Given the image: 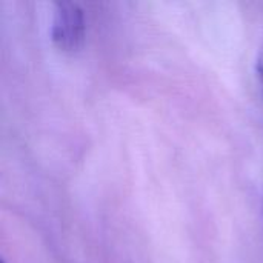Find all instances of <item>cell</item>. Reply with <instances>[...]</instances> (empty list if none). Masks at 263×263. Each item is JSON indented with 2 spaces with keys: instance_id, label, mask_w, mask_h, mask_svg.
<instances>
[{
  "instance_id": "2",
  "label": "cell",
  "mask_w": 263,
  "mask_h": 263,
  "mask_svg": "<svg viewBox=\"0 0 263 263\" xmlns=\"http://www.w3.org/2000/svg\"><path fill=\"white\" fill-rule=\"evenodd\" d=\"M257 74H259V79L263 85V43L260 46V51H259V55H257Z\"/></svg>"
},
{
  "instance_id": "3",
  "label": "cell",
  "mask_w": 263,
  "mask_h": 263,
  "mask_svg": "<svg viewBox=\"0 0 263 263\" xmlns=\"http://www.w3.org/2000/svg\"><path fill=\"white\" fill-rule=\"evenodd\" d=\"M2 263H6V262H5V260H2Z\"/></svg>"
},
{
  "instance_id": "1",
  "label": "cell",
  "mask_w": 263,
  "mask_h": 263,
  "mask_svg": "<svg viewBox=\"0 0 263 263\" xmlns=\"http://www.w3.org/2000/svg\"><path fill=\"white\" fill-rule=\"evenodd\" d=\"M85 37V14L76 2H55L52 5L51 39L63 51H76Z\"/></svg>"
}]
</instances>
